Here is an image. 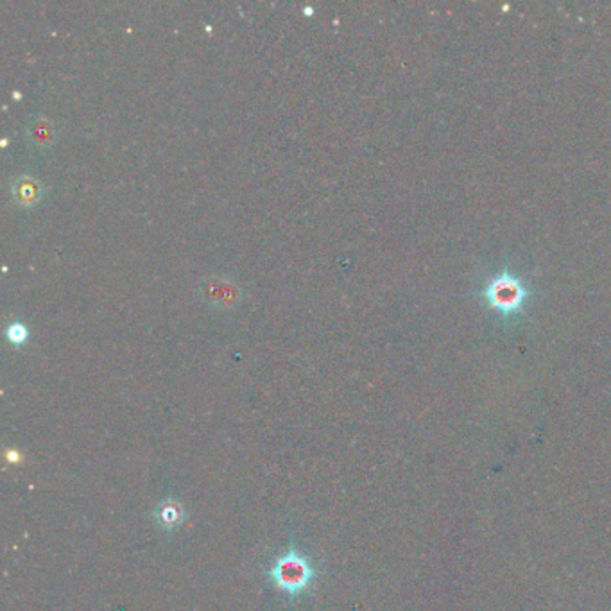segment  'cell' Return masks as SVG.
<instances>
[{
	"label": "cell",
	"instance_id": "6da1fadb",
	"mask_svg": "<svg viewBox=\"0 0 611 611\" xmlns=\"http://www.w3.org/2000/svg\"><path fill=\"white\" fill-rule=\"evenodd\" d=\"M318 570L310 560L298 549H287L280 554L267 570V579L273 587L289 599H298L310 590Z\"/></svg>",
	"mask_w": 611,
	"mask_h": 611
},
{
	"label": "cell",
	"instance_id": "7a4b0ae2",
	"mask_svg": "<svg viewBox=\"0 0 611 611\" xmlns=\"http://www.w3.org/2000/svg\"><path fill=\"white\" fill-rule=\"evenodd\" d=\"M485 298L488 300L489 307L502 314H514L522 309L525 300L529 298L527 287L511 273H502L495 276L486 289Z\"/></svg>",
	"mask_w": 611,
	"mask_h": 611
},
{
	"label": "cell",
	"instance_id": "3957f363",
	"mask_svg": "<svg viewBox=\"0 0 611 611\" xmlns=\"http://www.w3.org/2000/svg\"><path fill=\"white\" fill-rule=\"evenodd\" d=\"M199 292L207 303L221 309H232L241 300V289L232 280L221 276L205 278L199 285Z\"/></svg>",
	"mask_w": 611,
	"mask_h": 611
},
{
	"label": "cell",
	"instance_id": "277c9868",
	"mask_svg": "<svg viewBox=\"0 0 611 611\" xmlns=\"http://www.w3.org/2000/svg\"><path fill=\"white\" fill-rule=\"evenodd\" d=\"M11 194L18 205L32 207L40 201L43 194V185L36 178L22 174L11 181Z\"/></svg>",
	"mask_w": 611,
	"mask_h": 611
},
{
	"label": "cell",
	"instance_id": "5b68a950",
	"mask_svg": "<svg viewBox=\"0 0 611 611\" xmlns=\"http://www.w3.org/2000/svg\"><path fill=\"white\" fill-rule=\"evenodd\" d=\"M54 134H56V125L45 116H36L27 124V138L36 147L49 145L54 140Z\"/></svg>",
	"mask_w": 611,
	"mask_h": 611
},
{
	"label": "cell",
	"instance_id": "8992f818",
	"mask_svg": "<svg viewBox=\"0 0 611 611\" xmlns=\"http://www.w3.org/2000/svg\"><path fill=\"white\" fill-rule=\"evenodd\" d=\"M156 520L160 522V527L172 531L185 522V509L176 500H165L156 511Z\"/></svg>",
	"mask_w": 611,
	"mask_h": 611
}]
</instances>
